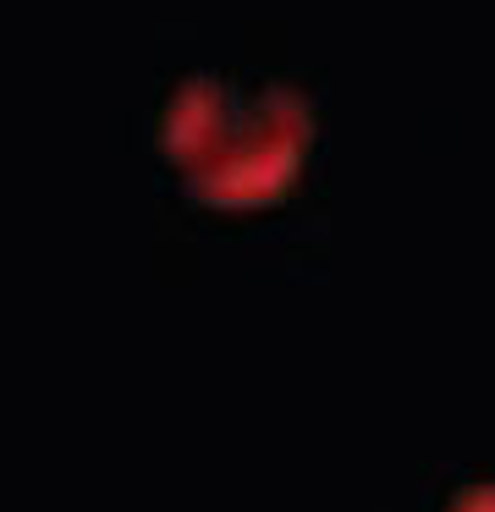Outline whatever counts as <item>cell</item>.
Masks as SVG:
<instances>
[{
  "instance_id": "1",
  "label": "cell",
  "mask_w": 495,
  "mask_h": 512,
  "mask_svg": "<svg viewBox=\"0 0 495 512\" xmlns=\"http://www.w3.org/2000/svg\"><path fill=\"white\" fill-rule=\"evenodd\" d=\"M308 105L281 83L187 78L165 105V155L198 199L253 204L297 171Z\"/></svg>"
},
{
  "instance_id": "2",
  "label": "cell",
  "mask_w": 495,
  "mask_h": 512,
  "mask_svg": "<svg viewBox=\"0 0 495 512\" xmlns=\"http://www.w3.org/2000/svg\"><path fill=\"white\" fill-rule=\"evenodd\" d=\"M451 512H495V485H473L468 496H457Z\"/></svg>"
}]
</instances>
